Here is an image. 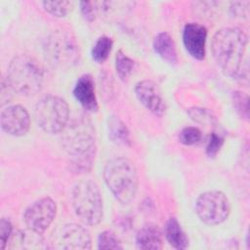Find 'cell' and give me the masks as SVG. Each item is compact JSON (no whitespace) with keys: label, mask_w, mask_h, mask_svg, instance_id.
I'll return each instance as SVG.
<instances>
[{"label":"cell","mask_w":250,"mask_h":250,"mask_svg":"<svg viewBox=\"0 0 250 250\" xmlns=\"http://www.w3.org/2000/svg\"><path fill=\"white\" fill-rule=\"evenodd\" d=\"M104 182L113 196L122 204L131 203L137 194L139 177L135 164L128 158L108 160L104 169Z\"/></svg>","instance_id":"3"},{"label":"cell","mask_w":250,"mask_h":250,"mask_svg":"<svg viewBox=\"0 0 250 250\" xmlns=\"http://www.w3.org/2000/svg\"><path fill=\"white\" fill-rule=\"evenodd\" d=\"M42 5L46 12L58 18L67 16L73 9V3L70 1H44Z\"/></svg>","instance_id":"22"},{"label":"cell","mask_w":250,"mask_h":250,"mask_svg":"<svg viewBox=\"0 0 250 250\" xmlns=\"http://www.w3.org/2000/svg\"><path fill=\"white\" fill-rule=\"evenodd\" d=\"M224 144V138L217 135L216 133H212L209 137L207 146H206V154L209 157H215L219 150L221 149Z\"/></svg>","instance_id":"26"},{"label":"cell","mask_w":250,"mask_h":250,"mask_svg":"<svg viewBox=\"0 0 250 250\" xmlns=\"http://www.w3.org/2000/svg\"><path fill=\"white\" fill-rule=\"evenodd\" d=\"M162 233L154 225L144 226L136 235V245L139 249H161Z\"/></svg>","instance_id":"17"},{"label":"cell","mask_w":250,"mask_h":250,"mask_svg":"<svg viewBox=\"0 0 250 250\" xmlns=\"http://www.w3.org/2000/svg\"><path fill=\"white\" fill-rule=\"evenodd\" d=\"M62 133V144L69 156V165L75 173L91 171L96 155L95 128L84 116L68 121Z\"/></svg>","instance_id":"2"},{"label":"cell","mask_w":250,"mask_h":250,"mask_svg":"<svg viewBox=\"0 0 250 250\" xmlns=\"http://www.w3.org/2000/svg\"><path fill=\"white\" fill-rule=\"evenodd\" d=\"M247 44L246 34L238 27H224L214 34L211 45L213 57L226 75L235 79L247 77Z\"/></svg>","instance_id":"1"},{"label":"cell","mask_w":250,"mask_h":250,"mask_svg":"<svg viewBox=\"0 0 250 250\" xmlns=\"http://www.w3.org/2000/svg\"><path fill=\"white\" fill-rule=\"evenodd\" d=\"M135 67V62L119 50L115 57V68L119 78L123 81L127 80L132 74Z\"/></svg>","instance_id":"21"},{"label":"cell","mask_w":250,"mask_h":250,"mask_svg":"<svg viewBox=\"0 0 250 250\" xmlns=\"http://www.w3.org/2000/svg\"><path fill=\"white\" fill-rule=\"evenodd\" d=\"M45 54L50 62L56 66L68 67L76 63L79 58L78 45L71 33L56 30L46 39Z\"/></svg>","instance_id":"7"},{"label":"cell","mask_w":250,"mask_h":250,"mask_svg":"<svg viewBox=\"0 0 250 250\" xmlns=\"http://www.w3.org/2000/svg\"><path fill=\"white\" fill-rule=\"evenodd\" d=\"M80 9H81V13H82L83 17L88 21H93L96 19L97 12L99 11L98 8L96 7V3L88 2V1L81 2Z\"/></svg>","instance_id":"28"},{"label":"cell","mask_w":250,"mask_h":250,"mask_svg":"<svg viewBox=\"0 0 250 250\" xmlns=\"http://www.w3.org/2000/svg\"><path fill=\"white\" fill-rule=\"evenodd\" d=\"M53 248L59 249H91L92 239L89 231L77 224H65L53 232Z\"/></svg>","instance_id":"9"},{"label":"cell","mask_w":250,"mask_h":250,"mask_svg":"<svg viewBox=\"0 0 250 250\" xmlns=\"http://www.w3.org/2000/svg\"><path fill=\"white\" fill-rule=\"evenodd\" d=\"M188 113L193 120L199 123H206L208 121H212L213 119L211 114L203 108H190L188 110Z\"/></svg>","instance_id":"29"},{"label":"cell","mask_w":250,"mask_h":250,"mask_svg":"<svg viewBox=\"0 0 250 250\" xmlns=\"http://www.w3.org/2000/svg\"><path fill=\"white\" fill-rule=\"evenodd\" d=\"M135 93L141 104L150 112L161 116L165 111V103L161 91L151 80H143L136 84Z\"/></svg>","instance_id":"12"},{"label":"cell","mask_w":250,"mask_h":250,"mask_svg":"<svg viewBox=\"0 0 250 250\" xmlns=\"http://www.w3.org/2000/svg\"><path fill=\"white\" fill-rule=\"evenodd\" d=\"M108 137L116 145L129 146L131 145L130 133L126 124L115 115H111L107 121Z\"/></svg>","instance_id":"19"},{"label":"cell","mask_w":250,"mask_h":250,"mask_svg":"<svg viewBox=\"0 0 250 250\" xmlns=\"http://www.w3.org/2000/svg\"><path fill=\"white\" fill-rule=\"evenodd\" d=\"M164 235L169 244L176 249H186L188 246V238L176 218H170L166 222Z\"/></svg>","instance_id":"18"},{"label":"cell","mask_w":250,"mask_h":250,"mask_svg":"<svg viewBox=\"0 0 250 250\" xmlns=\"http://www.w3.org/2000/svg\"><path fill=\"white\" fill-rule=\"evenodd\" d=\"M201 138H202L201 131L198 128L192 127V126L185 127L184 129L181 130L179 134V141L186 146L195 145L199 143Z\"/></svg>","instance_id":"25"},{"label":"cell","mask_w":250,"mask_h":250,"mask_svg":"<svg viewBox=\"0 0 250 250\" xmlns=\"http://www.w3.org/2000/svg\"><path fill=\"white\" fill-rule=\"evenodd\" d=\"M232 103L236 112L241 118L249 119V98L248 95L241 92L235 91L232 93Z\"/></svg>","instance_id":"23"},{"label":"cell","mask_w":250,"mask_h":250,"mask_svg":"<svg viewBox=\"0 0 250 250\" xmlns=\"http://www.w3.org/2000/svg\"><path fill=\"white\" fill-rule=\"evenodd\" d=\"M13 233V227L8 219H1L0 221V249L4 250L7 247L8 241Z\"/></svg>","instance_id":"27"},{"label":"cell","mask_w":250,"mask_h":250,"mask_svg":"<svg viewBox=\"0 0 250 250\" xmlns=\"http://www.w3.org/2000/svg\"><path fill=\"white\" fill-rule=\"evenodd\" d=\"M72 206L83 224L99 225L103 220V198L98 185L91 180L77 183L72 189Z\"/></svg>","instance_id":"5"},{"label":"cell","mask_w":250,"mask_h":250,"mask_svg":"<svg viewBox=\"0 0 250 250\" xmlns=\"http://www.w3.org/2000/svg\"><path fill=\"white\" fill-rule=\"evenodd\" d=\"M7 81L13 90L21 95H34L45 82L43 65L29 55L16 56L9 63Z\"/></svg>","instance_id":"4"},{"label":"cell","mask_w":250,"mask_h":250,"mask_svg":"<svg viewBox=\"0 0 250 250\" xmlns=\"http://www.w3.org/2000/svg\"><path fill=\"white\" fill-rule=\"evenodd\" d=\"M99 249H122L123 246L119 238L111 230H104L98 236Z\"/></svg>","instance_id":"24"},{"label":"cell","mask_w":250,"mask_h":250,"mask_svg":"<svg viewBox=\"0 0 250 250\" xmlns=\"http://www.w3.org/2000/svg\"><path fill=\"white\" fill-rule=\"evenodd\" d=\"M34 116L37 125L48 134L61 133L69 121V107L64 99L48 95L35 105Z\"/></svg>","instance_id":"6"},{"label":"cell","mask_w":250,"mask_h":250,"mask_svg":"<svg viewBox=\"0 0 250 250\" xmlns=\"http://www.w3.org/2000/svg\"><path fill=\"white\" fill-rule=\"evenodd\" d=\"M154 52L165 62L170 64L178 62V55L173 37L166 31L158 33L153 39Z\"/></svg>","instance_id":"16"},{"label":"cell","mask_w":250,"mask_h":250,"mask_svg":"<svg viewBox=\"0 0 250 250\" xmlns=\"http://www.w3.org/2000/svg\"><path fill=\"white\" fill-rule=\"evenodd\" d=\"M73 96L86 111L95 112L98 110L95 83L90 74H83L78 78L73 89Z\"/></svg>","instance_id":"14"},{"label":"cell","mask_w":250,"mask_h":250,"mask_svg":"<svg viewBox=\"0 0 250 250\" xmlns=\"http://www.w3.org/2000/svg\"><path fill=\"white\" fill-rule=\"evenodd\" d=\"M1 127L9 135L20 137L25 135L30 127V117L25 107L10 105L1 112Z\"/></svg>","instance_id":"11"},{"label":"cell","mask_w":250,"mask_h":250,"mask_svg":"<svg viewBox=\"0 0 250 250\" xmlns=\"http://www.w3.org/2000/svg\"><path fill=\"white\" fill-rule=\"evenodd\" d=\"M207 29L205 26L195 22L187 23L183 31V42L188 54L196 59L203 60L205 57V44Z\"/></svg>","instance_id":"13"},{"label":"cell","mask_w":250,"mask_h":250,"mask_svg":"<svg viewBox=\"0 0 250 250\" xmlns=\"http://www.w3.org/2000/svg\"><path fill=\"white\" fill-rule=\"evenodd\" d=\"M248 5L249 2H235L232 3L230 9L234 15L239 17H246L248 15Z\"/></svg>","instance_id":"30"},{"label":"cell","mask_w":250,"mask_h":250,"mask_svg":"<svg viewBox=\"0 0 250 250\" xmlns=\"http://www.w3.org/2000/svg\"><path fill=\"white\" fill-rule=\"evenodd\" d=\"M57 214V204L51 197H43L30 205L24 213L27 229L43 233L51 226Z\"/></svg>","instance_id":"10"},{"label":"cell","mask_w":250,"mask_h":250,"mask_svg":"<svg viewBox=\"0 0 250 250\" xmlns=\"http://www.w3.org/2000/svg\"><path fill=\"white\" fill-rule=\"evenodd\" d=\"M195 211L203 223L215 226L228 219L230 213V203L224 192L210 190L198 196L195 203Z\"/></svg>","instance_id":"8"},{"label":"cell","mask_w":250,"mask_h":250,"mask_svg":"<svg viewBox=\"0 0 250 250\" xmlns=\"http://www.w3.org/2000/svg\"><path fill=\"white\" fill-rule=\"evenodd\" d=\"M112 45V39L108 36H101L100 38H98L95 44L93 45L91 51L93 60L98 63L105 62L111 52Z\"/></svg>","instance_id":"20"},{"label":"cell","mask_w":250,"mask_h":250,"mask_svg":"<svg viewBox=\"0 0 250 250\" xmlns=\"http://www.w3.org/2000/svg\"><path fill=\"white\" fill-rule=\"evenodd\" d=\"M8 242H10L9 248L11 249H40L45 247L42 233L33 231L30 229L12 233Z\"/></svg>","instance_id":"15"}]
</instances>
